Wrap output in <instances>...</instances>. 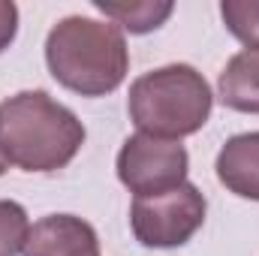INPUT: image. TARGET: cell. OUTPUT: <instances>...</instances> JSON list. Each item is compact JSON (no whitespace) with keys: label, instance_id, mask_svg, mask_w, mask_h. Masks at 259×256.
I'll list each match as a JSON object with an SVG mask.
<instances>
[{"label":"cell","instance_id":"6da1fadb","mask_svg":"<svg viewBox=\"0 0 259 256\" xmlns=\"http://www.w3.org/2000/svg\"><path fill=\"white\" fill-rule=\"evenodd\" d=\"M84 145V124L46 91H21L0 103V151L24 172H58Z\"/></svg>","mask_w":259,"mask_h":256},{"label":"cell","instance_id":"7a4b0ae2","mask_svg":"<svg viewBox=\"0 0 259 256\" xmlns=\"http://www.w3.org/2000/svg\"><path fill=\"white\" fill-rule=\"evenodd\" d=\"M46 64L66 91L81 97H106L124 84L130 69L124 30L112 21L66 15L49 30Z\"/></svg>","mask_w":259,"mask_h":256},{"label":"cell","instance_id":"3957f363","mask_svg":"<svg viewBox=\"0 0 259 256\" xmlns=\"http://www.w3.org/2000/svg\"><path fill=\"white\" fill-rule=\"evenodd\" d=\"M211 106V84L190 64H169L139 75L130 84L127 100L130 121L139 127V133L175 142L205 127Z\"/></svg>","mask_w":259,"mask_h":256},{"label":"cell","instance_id":"277c9868","mask_svg":"<svg viewBox=\"0 0 259 256\" xmlns=\"http://www.w3.org/2000/svg\"><path fill=\"white\" fill-rule=\"evenodd\" d=\"M208 202L196 184L184 181L175 190L160 196H139L130 208V226L139 244L145 247H181L205 223Z\"/></svg>","mask_w":259,"mask_h":256},{"label":"cell","instance_id":"5b68a950","mask_svg":"<svg viewBox=\"0 0 259 256\" xmlns=\"http://www.w3.org/2000/svg\"><path fill=\"white\" fill-rule=\"evenodd\" d=\"M190 154L175 139H157L136 133L118 151V178L136 199L160 196L187 181Z\"/></svg>","mask_w":259,"mask_h":256},{"label":"cell","instance_id":"8992f818","mask_svg":"<svg viewBox=\"0 0 259 256\" xmlns=\"http://www.w3.org/2000/svg\"><path fill=\"white\" fill-rule=\"evenodd\" d=\"M24 256H100L97 229L75 214H49L36 220L21 247Z\"/></svg>","mask_w":259,"mask_h":256},{"label":"cell","instance_id":"52a82bcc","mask_svg":"<svg viewBox=\"0 0 259 256\" xmlns=\"http://www.w3.org/2000/svg\"><path fill=\"white\" fill-rule=\"evenodd\" d=\"M214 169L229 193L259 202V133H238L226 139Z\"/></svg>","mask_w":259,"mask_h":256},{"label":"cell","instance_id":"ba28073f","mask_svg":"<svg viewBox=\"0 0 259 256\" xmlns=\"http://www.w3.org/2000/svg\"><path fill=\"white\" fill-rule=\"evenodd\" d=\"M220 103L232 112L259 115V46L232 55L217 78Z\"/></svg>","mask_w":259,"mask_h":256},{"label":"cell","instance_id":"9c48e42d","mask_svg":"<svg viewBox=\"0 0 259 256\" xmlns=\"http://www.w3.org/2000/svg\"><path fill=\"white\" fill-rule=\"evenodd\" d=\"M106 21L124 27L130 33H151L157 30L172 12H175V3H157V0H139V3H106V0H97L94 3Z\"/></svg>","mask_w":259,"mask_h":256},{"label":"cell","instance_id":"30bf717a","mask_svg":"<svg viewBox=\"0 0 259 256\" xmlns=\"http://www.w3.org/2000/svg\"><path fill=\"white\" fill-rule=\"evenodd\" d=\"M220 15L226 30L247 49L259 46V0H223Z\"/></svg>","mask_w":259,"mask_h":256},{"label":"cell","instance_id":"8fae6325","mask_svg":"<svg viewBox=\"0 0 259 256\" xmlns=\"http://www.w3.org/2000/svg\"><path fill=\"white\" fill-rule=\"evenodd\" d=\"M30 223L24 205L12 199H0V256H18L27 241Z\"/></svg>","mask_w":259,"mask_h":256},{"label":"cell","instance_id":"7c38bea8","mask_svg":"<svg viewBox=\"0 0 259 256\" xmlns=\"http://www.w3.org/2000/svg\"><path fill=\"white\" fill-rule=\"evenodd\" d=\"M18 33V6L9 0H0V55L12 46Z\"/></svg>","mask_w":259,"mask_h":256},{"label":"cell","instance_id":"4fadbf2b","mask_svg":"<svg viewBox=\"0 0 259 256\" xmlns=\"http://www.w3.org/2000/svg\"><path fill=\"white\" fill-rule=\"evenodd\" d=\"M6 169H9V163H6V157H3V151H0V175H3Z\"/></svg>","mask_w":259,"mask_h":256}]
</instances>
